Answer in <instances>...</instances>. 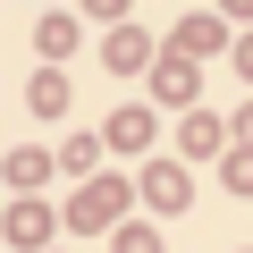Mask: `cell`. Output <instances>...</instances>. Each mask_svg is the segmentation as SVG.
Masks as SVG:
<instances>
[{
  "mask_svg": "<svg viewBox=\"0 0 253 253\" xmlns=\"http://www.w3.org/2000/svg\"><path fill=\"white\" fill-rule=\"evenodd\" d=\"M110 211H118V186H93V194H84V203H76V228H101V219H110Z\"/></svg>",
  "mask_w": 253,
  "mask_h": 253,
  "instance_id": "obj_1",
  "label": "cell"
}]
</instances>
